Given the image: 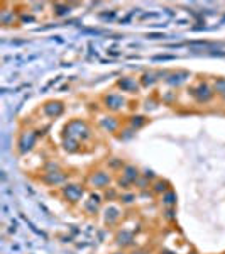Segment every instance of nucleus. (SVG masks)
<instances>
[{"label": "nucleus", "mask_w": 225, "mask_h": 254, "mask_svg": "<svg viewBox=\"0 0 225 254\" xmlns=\"http://www.w3.org/2000/svg\"><path fill=\"white\" fill-rule=\"evenodd\" d=\"M64 137H71V139H76L80 142L90 139L91 130L88 122L83 121V119H73V121H70L64 126Z\"/></svg>", "instance_id": "1"}, {"label": "nucleus", "mask_w": 225, "mask_h": 254, "mask_svg": "<svg viewBox=\"0 0 225 254\" xmlns=\"http://www.w3.org/2000/svg\"><path fill=\"white\" fill-rule=\"evenodd\" d=\"M85 187L80 183H66L61 188V197L66 200L68 203H78L85 198Z\"/></svg>", "instance_id": "2"}, {"label": "nucleus", "mask_w": 225, "mask_h": 254, "mask_svg": "<svg viewBox=\"0 0 225 254\" xmlns=\"http://www.w3.org/2000/svg\"><path fill=\"white\" fill-rule=\"evenodd\" d=\"M112 180L113 178L109 171H105V169H95V171H91L88 175L86 183H88L91 188H95V190H105V188L110 187Z\"/></svg>", "instance_id": "3"}, {"label": "nucleus", "mask_w": 225, "mask_h": 254, "mask_svg": "<svg viewBox=\"0 0 225 254\" xmlns=\"http://www.w3.org/2000/svg\"><path fill=\"white\" fill-rule=\"evenodd\" d=\"M37 142V134L34 130H22L17 139V151L19 155H28L34 149Z\"/></svg>", "instance_id": "4"}, {"label": "nucleus", "mask_w": 225, "mask_h": 254, "mask_svg": "<svg viewBox=\"0 0 225 254\" xmlns=\"http://www.w3.org/2000/svg\"><path fill=\"white\" fill-rule=\"evenodd\" d=\"M120 173H122V175L119 178V185H120V188H125V190H127L131 185H134L137 180L141 178L139 169H137L134 164H125L124 169H122Z\"/></svg>", "instance_id": "5"}, {"label": "nucleus", "mask_w": 225, "mask_h": 254, "mask_svg": "<svg viewBox=\"0 0 225 254\" xmlns=\"http://www.w3.org/2000/svg\"><path fill=\"white\" fill-rule=\"evenodd\" d=\"M120 219H122V209H120V207L110 203V205L104 210V222H105V225L113 227L115 224H119Z\"/></svg>", "instance_id": "6"}, {"label": "nucleus", "mask_w": 225, "mask_h": 254, "mask_svg": "<svg viewBox=\"0 0 225 254\" xmlns=\"http://www.w3.org/2000/svg\"><path fill=\"white\" fill-rule=\"evenodd\" d=\"M43 183L49 185V187H59V185H63L64 182L68 180V175L66 173H63L61 169L58 171H48L43 175Z\"/></svg>", "instance_id": "7"}, {"label": "nucleus", "mask_w": 225, "mask_h": 254, "mask_svg": "<svg viewBox=\"0 0 225 254\" xmlns=\"http://www.w3.org/2000/svg\"><path fill=\"white\" fill-rule=\"evenodd\" d=\"M104 103H105V107L109 110H113V112H117V110L124 109L125 98L122 97L120 94H109V95H105V97H104Z\"/></svg>", "instance_id": "8"}, {"label": "nucleus", "mask_w": 225, "mask_h": 254, "mask_svg": "<svg viewBox=\"0 0 225 254\" xmlns=\"http://www.w3.org/2000/svg\"><path fill=\"white\" fill-rule=\"evenodd\" d=\"M192 94H193V97L197 98V102H200V103H208L213 97V92L210 90V87H208L207 83H200L198 88H193Z\"/></svg>", "instance_id": "9"}, {"label": "nucleus", "mask_w": 225, "mask_h": 254, "mask_svg": "<svg viewBox=\"0 0 225 254\" xmlns=\"http://www.w3.org/2000/svg\"><path fill=\"white\" fill-rule=\"evenodd\" d=\"M98 124H100V127L105 130V132L115 134L120 127V121L117 117H110V115H107V117H102L100 121H98Z\"/></svg>", "instance_id": "10"}, {"label": "nucleus", "mask_w": 225, "mask_h": 254, "mask_svg": "<svg viewBox=\"0 0 225 254\" xmlns=\"http://www.w3.org/2000/svg\"><path fill=\"white\" fill-rule=\"evenodd\" d=\"M43 110H44V114L48 115V117L56 119L64 112V105L61 102H48V103H44Z\"/></svg>", "instance_id": "11"}, {"label": "nucleus", "mask_w": 225, "mask_h": 254, "mask_svg": "<svg viewBox=\"0 0 225 254\" xmlns=\"http://www.w3.org/2000/svg\"><path fill=\"white\" fill-rule=\"evenodd\" d=\"M100 203H102V198L98 197V195H90V198L85 202V212L88 215H95V214H98V210H100Z\"/></svg>", "instance_id": "12"}, {"label": "nucleus", "mask_w": 225, "mask_h": 254, "mask_svg": "<svg viewBox=\"0 0 225 254\" xmlns=\"http://www.w3.org/2000/svg\"><path fill=\"white\" fill-rule=\"evenodd\" d=\"M169 190H171V187L166 180H154V182L151 183V191L154 195H158V197H163V195Z\"/></svg>", "instance_id": "13"}, {"label": "nucleus", "mask_w": 225, "mask_h": 254, "mask_svg": "<svg viewBox=\"0 0 225 254\" xmlns=\"http://www.w3.org/2000/svg\"><path fill=\"white\" fill-rule=\"evenodd\" d=\"M132 242H134V234L131 230L122 229V232L117 234V244L120 248H129V246H132Z\"/></svg>", "instance_id": "14"}, {"label": "nucleus", "mask_w": 225, "mask_h": 254, "mask_svg": "<svg viewBox=\"0 0 225 254\" xmlns=\"http://www.w3.org/2000/svg\"><path fill=\"white\" fill-rule=\"evenodd\" d=\"M161 205L165 207V209H174V207H176V193H174L173 190L166 191L161 197Z\"/></svg>", "instance_id": "15"}, {"label": "nucleus", "mask_w": 225, "mask_h": 254, "mask_svg": "<svg viewBox=\"0 0 225 254\" xmlns=\"http://www.w3.org/2000/svg\"><path fill=\"white\" fill-rule=\"evenodd\" d=\"M80 144H82V142L76 141V139H71V137H64L63 139V149L66 153H70V155L80 151Z\"/></svg>", "instance_id": "16"}, {"label": "nucleus", "mask_w": 225, "mask_h": 254, "mask_svg": "<svg viewBox=\"0 0 225 254\" xmlns=\"http://www.w3.org/2000/svg\"><path fill=\"white\" fill-rule=\"evenodd\" d=\"M107 166H109L110 171H122L125 166L124 159H120V158H110L109 161H107Z\"/></svg>", "instance_id": "17"}, {"label": "nucleus", "mask_w": 225, "mask_h": 254, "mask_svg": "<svg viewBox=\"0 0 225 254\" xmlns=\"http://www.w3.org/2000/svg\"><path fill=\"white\" fill-rule=\"evenodd\" d=\"M147 122L146 117H142V115H134V117H131V121H129V126H131V129H141V127H144Z\"/></svg>", "instance_id": "18"}, {"label": "nucleus", "mask_w": 225, "mask_h": 254, "mask_svg": "<svg viewBox=\"0 0 225 254\" xmlns=\"http://www.w3.org/2000/svg\"><path fill=\"white\" fill-rule=\"evenodd\" d=\"M119 202L122 205H132L136 202V193L134 191H124L119 197Z\"/></svg>", "instance_id": "19"}, {"label": "nucleus", "mask_w": 225, "mask_h": 254, "mask_svg": "<svg viewBox=\"0 0 225 254\" xmlns=\"http://www.w3.org/2000/svg\"><path fill=\"white\" fill-rule=\"evenodd\" d=\"M119 197H120V195L117 193L115 188H112V187L105 188V195H104V198L107 200V202H113V200H119Z\"/></svg>", "instance_id": "20"}, {"label": "nucleus", "mask_w": 225, "mask_h": 254, "mask_svg": "<svg viewBox=\"0 0 225 254\" xmlns=\"http://www.w3.org/2000/svg\"><path fill=\"white\" fill-rule=\"evenodd\" d=\"M119 85L124 88V90H136L137 88V83L132 78H124L122 82H119Z\"/></svg>", "instance_id": "21"}, {"label": "nucleus", "mask_w": 225, "mask_h": 254, "mask_svg": "<svg viewBox=\"0 0 225 254\" xmlns=\"http://www.w3.org/2000/svg\"><path fill=\"white\" fill-rule=\"evenodd\" d=\"M134 185H136L137 188H141V190H144V188H151V182L146 178V176H142V175H141V178L137 180Z\"/></svg>", "instance_id": "22"}, {"label": "nucleus", "mask_w": 225, "mask_h": 254, "mask_svg": "<svg viewBox=\"0 0 225 254\" xmlns=\"http://www.w3.org/2000/svg\"><path fill=\"white\" fill-rule=\"evenodd\" d=\"M215 92L224 97V95H225V80H222V78L217 80V82H215Z\"/></svg>", "instance_id": "23"}, {"label": "nucleus", "mask_w": 225, "mask_h": 254, "mask_svg": "<svg viewBox=\"0 0 225 254\" xmlns=\"http://www.w3.org/2000/svg\"><path fill=\"white\" fill-rule=\"evenodd\" d=\"M58 169H61L58 163H55V161H49V163L46 164V168H44V173H48V171H58Z\"/></svg>", "instance_id": "24"}, {"label": "nucleus", "mask_w": 225, "mask_h": 254, "mask_svg": "<svg viewBox=\"0 0 225 254\" xmlns=\"http://www.w3.org/2000/svg\"><path fill=\"white\" fill-rule=\"evenodd\" d=\"M174 209H166V219H168V221H173V219H174Z\"/></svg>", "instance_id": "25"}, {"label": "nucleus", "mask_w": 225, "mask_h": 254, "mask_svg": "<svg viewBox=\"0 0 225 254\" xmlns=\"http://www.w3.org/2000/svg\"><path fill=\"white\" fill-rule=\"evenodd\" d=\"M131 254H146V251H141V249H137V251H134V253H131Z\"/></svg>", "instance_id": "26"}, {"label": "nucleus", "mask_w": 225, "mask_h": 254, "mask_svg": "<svg viewBox=\"0 0 225 254\" xmlns=\"http://www.w3.org/2000/svg\"><path fill=\"white\" fill-rule=\"evenodd\" d=\"M161 254H173V253H168V251H161Z\"/></svg>", "instance_id": "27"}, {"label": "nucleus", "mask_w": 225, "mask_h": 254, "mask_svg": "<svg viewBox=\"0 0 225 254\" xmlns=\"http://www.w3.org/2000/svg\"><path fill=\"white\" fill-rule=\"evenodd\" d=\"M224 98H225V95H224Z\"/></svg>", "instance_id": "28"}]
</instances>
